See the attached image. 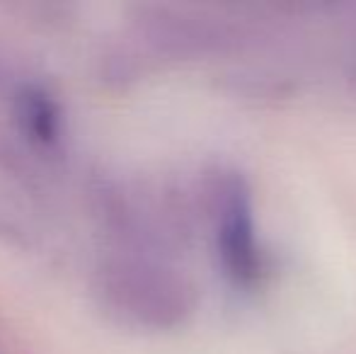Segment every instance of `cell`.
<instances>
[{
  "mask_svg": "<svg viewBox=\"0 0 356 354\" xmlns=\"http://www.w3.org/2000/svg\"><path fill=\"white\" fill-rule=\"evenodd\" d=\"M349 78H352V83L356 86V47L352 51V58H349Z\"/></svg>",
  "mask_w": 356,
  "mask_h": 354,
  "instance_id": "cell-3",
  "label": "cell"
},
{
  "mask_svg": "<svg viewBox=\"0 0 356 354\" xmlns=\"http://www.w3.org/2000/svg\"><path fill=\"white\" fill-rule=\"evenodd\" d=\"M22 119L29 134L39 141H54L58 134V109L49 95L42 90L29 88L22 97Z\"/></svg>",
  "mask_w": 356,
  "mask_h": 354,
  "instance_id": "cell-2",
  "label": "cell"
},
{
  "mask_svg": "<svg viewBox=\"0 0 356 354\" xmlns=\"http://www.w3.org/2000/svg\"><path fill=\"white\" fill-rule=\"evenodd\" d=\"M207 207L213 221L216 255L225 277L238 287L257 284L264 272V255L248 179L233 168H216L207 179Z\"/></svg>",
  "mask_w": 356,
  "mask_h": 354,
  "instance_id": "cell-1",
  "label": "cell"
}]
</instances>
